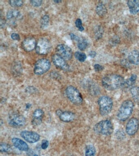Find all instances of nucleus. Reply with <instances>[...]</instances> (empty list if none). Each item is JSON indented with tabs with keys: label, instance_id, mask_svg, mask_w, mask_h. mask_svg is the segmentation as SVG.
I'll use <instances>...</instances> for the list:
<instances>
[{
	"label": "nucleus",
	"instance_id": "f257e3e1",
	"mask_svg": "<svg viewBox=\"0 0 139 156\" xmlns=\"http://www.w3.org/2000/svg\"><path fill=\"white\" fill-rule=\"evenodd\" d=\"M124 78L115 74H110L105 76L102 79V86L106 90L112 91L117 90L125 84Z\"/></svg>",
	"mask_w": 139,
	"mask_h": 156
},
{
	"label": "nucleus",
	"instance_id": "f03ea898",
	"mask_svg": "<svg viewBox=\"0 0 139 156\" xmlns=\"http://www.w3.org/2000/svg\"><path fill=\"white\" fill-rule=\"evenodd\" d=\"M134 108V104L131 101L126 100L122 104L117 113V118L119 120L124 121L131 115Z\"/></svg>",
	"mask_w": 139,
	"mask_h": 156
},
{
	"label": "nucleus",
	"instance_id": "7ed1b4c3",
	"mask_svg": "<svg viewBox=\"0 0 139 156\" xmlns=\"http://www.w3.org/2000/svg\"><path fill=\"white\" fill-rule=\"evenodd\" d=\"M93 129L97 134L108 136L113 133V126L110 121L102 120L97 123L94 127Z\"/></svg>",
	"mask_w": 139,
	"mask_h": 156
},
{
	"label": "nucleus",
	"instance_id": "20e7f679",
	"mask_svg": "<svg viewBox=\"0 0 139 156\" xmlns=\"http://www.w3.org/2000/svg\"><path fill=\"white\" fill-rule=\"evenodd\" d=\"M98 104L101 115H108L112 112L113 107V102L112 99L109 96H101L99 98Z\"/></svg>",
	"mask_w": 139,
	"mask_h": 156
},
{
	"label": "nucleus",
	"instance_id": "39448f33",
	"mask_svg": "<svg viewBox=\"0 0 139 156\" xmlns=\"http://www.w3.org/2000/svg\"><path fill=\"white\" fill-rule=\"evenodd\" d=\"M66 94L71 102L77 105L82 103L83 100L79 90L73 86L68 87L65 90Z\"/></svg>",
	"mask_w": 139,
	"mask_h": 156
},
{
	"label": "nucleus",
	"instance_id": "423d86ee",
	"mask_svg": "<svg viewBox=\"0 0 139 156\" xmlns=\"http://www.w3.org/2000/svg\"><path fill=\"white\" fill-rule=\"evenodd\" d=\"M51 63L48 59L41 58L35 63L34 73L36 75H41L48 71L51 67Z\"/></svg>",
	"mask_w": 139,
	"mask_h": 156
},
{
	"label": "nucleus",
	"instance_id": "0eeeda50",
	"mask_svg": "<svg viewBox=\"0 0 139 156\" xmlns=\"http://www.w3.org/2000/svg\"><path fill=\"white\" fill-rule=\"evenodd\" d=\"M52 45L49 40L46 38L39 39L36 43V51L40 55L47 54L51 51Z\"/></svg>",
	"mask_w": 139,
	"mask_h": 156
},
{
	"label": "nucleus",
	"instance_id": "6e6552de",
	"mask_svg": "<svg viewBox=\"0 0 139 156\" xmlns=\"http://www.w3.org/2000/svg\"><path fill=\"white\" fill-rule=\"evenodd\" d=\"M57 54L65 60L70 59L72 57V51L71 48L67 45L61 44L58 45L56 48Z\"/></svg>",
	"mask_w": 139,
	"mask_h": 156
},
{
	"label": "nucleus",
	"instance_id": "1a4fd4ad",
	"mask_svg": "<svg viewBox=\"0 0 139 156\" xmlns=\"http://www.w3.org/2000/svg\"><path fill=\"white\" fill-rule=\"evenodd\" d=\"M20 136L29 143H35L39 141L40 135L35 132L23 130L20 133Z\"/></svg>",
	"mask_w": 139,
	"mask_h": 156
},
{
	"label": "nucleus",
	"instance_id": "9d476101",
	"mask_svg": "<svg viewBox=\"0 0 139 156\" xmlns=\"http://www.w3.org/2000/svg\"><path fill=\"white\" fill-rule=\"evenodd\" d=\"M139 122L136 118H133L129 119L126 127V130L128 135L132 136L137 132L139 129Z\"/></svg>",
	"mask_w": 139,
	"mask_h": 156
},
{
	"label": "nucleus",
	"instance_id": "9b49d317",
	"mask_svg": "<svg viewBox=\"0 0 139 156\" xmlns=\"http://www.w3.org/2000/svg\"><path fill=\"white\" fill-rule=\"evenodd\" d=\"M52 60L54 65L60 69L65 71L69 70L70 69L69 65L66 62L65 60L58 54L53 55Z\"/></svg>",
	"mask_w": 139,
	"mask_h": 156
},
{
	"label": "nucleus",
	"instance_id": "f8f14e48",
	"mask_svg": "<svg viewBox=\"0 0 139 156\" xmlns=\"http://www.w3.org/2000/svg\"><path fill=\"white\" fill-rule=\"evenodd\" d=\"M26 122V118L24 116L16 115L10 118L9 120V124L13 127H20L25 125Z\"/></svg>",
	"mask_w": 139,
	"mask_h": 156
},
{
	"label": "nucleus",
	"instance_id": "ddd939ff",
	"mask_svg": "<svg viewBox=\"0 0 139 156\" xmlns=\"http://www.w3.org/2000/svg\"><path fill=\"white\" fill-rule=\"evenodd\" d=\"M44 115V112L42 109L38 108L35 110L33 113L31 123L34 126H38L42 123Z\"/></svg>",
	"mask_w": 139,
	"mask_h": 156
},
{
	"label": "nucleus",
	"instance_id": "4468645a",
	"mask_svg": "<svg viewBox=\"0 0 139 156\" xmlns=\"http://www.w3.org/2000/svg\"><path fill=\"white\" fill-rule=\"evenodd\" d=\"M36 40L34 38L28 37L23 41L22 46L25 51L30 52L36 48Z\"/></svg>",
	"mask_w": 139,
	"mask_h": 156
},
{
	"label": "nucleus",
	"instance_id": "2eb2a0df",
	"mask_svg": "<svg viewBox=\"0 0 139 156\" xmlns=\"http://www.w3.org/2000/svg\"><path fill=\"white\" fill-rule=\"evenodd\" d=\"M12 142L13 143L14 147L22 151H28L29 150L28 145L25 141H23L21 139L18 138L14 137L12 139Z\"/></svg>",
	"mask_w": 139,
	"mask_h": 156
},
{
	"label": "nucleus",
	"instance_id": "dca6fc26",
	"mask_svg": "<svg viewBox=\"0 0 139 156\" xmlns=\"http://www.w3.org/2000/svg\"><path fill=\"white\" fill-rule=\"evenodd\" d=\"M22 16L19 11L16 9L9 10L7 13V18L12 23H15L18 20L21 19Z\"/></svg>",
	"mask_w": 139,
	"mask_h": 156
},
{
	"label": "nucleus",
	"instance_id": "f3484780",
	"mask_svg": "<svg viewBox=\"0 0 139 156\" xmlns=\"http://www.w3.org/2000/svg\"><path fill=\"white\" fill-rule=\"evenodd\" d=\"M58 117L62 121L64 122H69L75 119V115L73 112L65 111L62 112Z\"/></svg>",
	"mask_w": 139,
	"mask_h": 156
},
{
	"label": "nucleus",
	"instance_id": "a211bd4d",
	"mask_svg": "<svg viewBox=\"0 0 139 156\" xmlns=\"http://www.w3.org/2000/svg\"><path fill=\"white\" fill-rule=\"evenodd\" d=\"M130 12L132 14H136L139 12V0H132L127 2Z\"/></svg>",
	"mask_w": 139,
	"mask_h": 156
},
{
	"label": "nucleus",
	"instance_id": "6ab92c4d",
	"mask_svg": "<svg viewBox=\"0 0 139 156\" xmlns=\"http://www.w3.org/2000/svg\"><path fill=\"white\" fill-rule=\"evenodd\" d=\"M129 62L134 65L139 64V52L136 51H131L128 56Z\"/></svg>",
	"mask_w": 139,
	"mask_h": 156
},
{
	"label": "nucleus",
	"instance_id": "aec40b11",
	"mask_svg": "<svg viewBox=\"0 0 139 156\" xmlns=\"http://www.w3.org/2000/svg\"><path fill=\"white\" fill-rule=\"evenodd\" d=\"M13 147L9 144L2 143L0 145V151L1 152L6 153H12L13 152Z\"/></svg>",
	"mask_w": 139,
	"mask_h": 156
},
{
	"label": "nucleus",
	"instance_id": "412c9836",
	"mask_svg": "<svg viewBox=\"0 0 139 156\" xmlns=\"http://www.w3.org/2000/svg\"><path fill=\"white\" fill-rule=\"evenodd\" d=\"M130 93L134 101L139 103V87H134L130 89Z\"/></svg>",
	"mask_w": 139,
	"mask_h": 156
},
{
	"label": "nucleus",
	"instance_id": "4be33fe9",
	"mask_svg": "<svg viewBox=\"0 0 139 156\" xmlns=\"http://www.w3.org/2000/svg\"><path fill=\"white\" fill-rule=\"evenodd\" d=\"M96 12L98 16H102L107 13V8L103 4L99 3L96 7Z\"/></svg>",
	"mask_w": 139,
	"mask_h": 156
},
{
	"label": "nucleus",
	"instance_id": "5701e85b",
	"mask_svg": "<svg viewBox=\"0 0 139 156\" xmlns=\"http://www.w3.org/2000/svg\"><path fill=\"white\" fill-rule=\"evenodd\" d=\"M96 150L95 147L93 145H88L85 148V156H95Z\"/></svg>",
	"mask_w": 139,
	"mask_h": 156
},
{
	"label": "nucleus",
	"instance_id": "b1692460",
	"mask_svg": "<svg viewBox=\"0 0 139 156\" xmlns=\"http://www.w3.org/2000/svg\"><path fill=\"white\" fill-rule=\"evenodd\" d=\"M49 20V17L47 15L44 16L41 20V27L42 28H46L48 26Z\"/></svg>",
	"mask_w": 139,
	"mask_h": 156
},
{
	"label": "nucleus",
	"instance_id": "393cba45",
	"mask_svg": "<svg viewBox=\"0 0 139 156\" xmlns=\"http://www.w3.org/2000/svg\"><path fill=\"white\" fill-rule=\"evenodd\" d=\"M75 57L76 59L80 62H85L86 58V56L85 53L80 52H76L75 54Z\"/></svg>",
	"mask_w": 139,
	"mask_h": 156
},
{
	"label": "nucleus",
	"instance_id": "a878e982",
	"mask_svg": "<svg viewBox=\"0 0 139 156\" xmlns=\"http://www.w3.org/2000/svg\"><path fill=\"white\" fill-rule=\"evenodd\" d=\"M88 46V43L87 41L85 40H81L80 39V41H79L78 46L79 49L81 51H84L87 48Z\"/></svg>",
	"mask_w": 139,
	"mask_h": 156
},
{
	"label": "nucleus",
	"instance_id": "bb28decb",
	"mask_svg": "<svg viewBox=\"0 0 139 156\" xmlns=\"http://www.w3.org/2000/svg\"><path fill=\"white\" fill-rule=\"evenodd\" d=\"M137 78V75L136 74H133L131 75L130 78L126 82L125 84H126V85H127L128 86H131L133 84L135 83V81H136ZM124 84V85H125Z\"/></svg>",
	"mask_w": 139,
	"mask_h": 156
},
{
	"label": "nucleus",
	"instance_id": "cd10ccee",
	"mask_svg": "<svg viewBox=\"0 0 139 156\" xmlns=\"http://www.w3.org/2000/svg\"><path fill=\"white\" fill-rule=\"evenodd\" d=\"M103 29L102 27H98L96 29V31H95V35H96V38L97 39L101 38L103 35Z\"/></svg>",
	"mask_w": 139,
	"mask_h": 156
},
{
	"label": "nucleus",
	"instance_id": "c85d7f7f",
	"mask_svg": "<svg viewBox=\"0 0 139 156\" xmlns=\"http://www.w3.org/2000/svg\"><path fill=\"white\" fill-rule=\"evenodd\" d=\"M9 4L13 7H20L23 5V1H9Z\"/></svg>",
	"mask_w": 139,
	"mask_h": 156
},
{
	"label": "nucleus",
	"instance_id": "c756f323",
	"mask_svg": "<svg viewBox=\"0 0 139 156\" xmlns=\"http://www.w3.org/2000/svg\"><path fill=\"white\" fill-rule=\"evenodd\" d=\"M75 24L80 31H82L84 30V28L82 26V21L80 18L76 20L75 22Z\"/></svg>",
	"mask_w": 139,
	"mask_h": 156
},
{
	"label": "nucleus",
	"instance_id": "7c9ffc66",
	"mask_svg": "<svg viewBox=\"0 0 139 156\" xmlns=\"http://www.w3.org/2000/svg\"><path fill=\"white\" fill-rule=\"evenodd\" d=\"M49 145V142L47 140H42V144H41V147L42 149L46 150L48 147Z\"/></svg>",
	"mask_w": 139,
	"mask_h": 156
},
{
	"label": "nucleus",
	"instance_id": "2f4dec72",
	"mask_svg": "<svg viewBox=\"0 0 139 156\" xmlns=\"http://www.w3.org/2000/svg\"><path fill=\"white\" fill-rule=\"evenodd\" d=\"M30 2L33 6L37 7L41 5L42 3V1L41 0H38V1L32 0V1H30Z\"/></svg>",
	"mask_w": 139,
	"mask_h": 156
},
{
	"label": "nucleus",
	"instance_id": "473e14b6",
	"mask_svg": "<svg viewBox=\"0 0 139 156\" xmlns=\"http://www.w3.org/2000/svg\"><path fill=\"white\" fill-rule=\"evenodd\" d=\"M94 67L95 70L97 72L101 71L103 70L104 69L103 66L98 64H95Z\"/></svg>",
	"mask_w": 139,
	"mask_h": 156
},
{
	"label": "nucleus",
	"instance_id": "72a5a7b5",
	"mask_svg": "<svg viewBox=\"0 0 139 156\" xmlns=\"http://www.w3.org/2000/svg\"><path fill=\"white\" fill-rule=\"evenodd\" d=\"M11 37L14 40H20V36L19 34H16V33H13L11 35Z\"/></svg>",
	"mask_w": 139,
	"mask_h": 156
},
{
	"label": "nucleus",
	"instance_id": "f704fd0d",
	"mask_svg": "<svg viewBox=\"0 0 139 156\" xmlns=\"http://www.w3.org/2000/svg\"><path fill=\"white\" fill-rule=\"evenodd\" d=\"M71 38L72 40H75V41H77L78 42L80 40V38L79 37L76 36L73 34H70Z\"/></svg>",
	"mask_w": 139,
	"mask_h": 156
},
{
	"label": "nucleus",
	"instance_id": "c9c22d12",
	"mask_svg": "<svg viewBox=\"0 0 139 156\" xmlns=\"http://www.w3.org/2000/svg\"><path fill=\"white\" fill-rule=\"evenodd\" d=\"M96 52L94 51H90V53H89V55H90L91 58H94V57H96Z\"/></svg>",
	"mask_w": 139,
	"mask_h": 156
},
{
	"label": "nucleus",
	"instance_id": "e433bc0d",
	"mask_svg": "<svg viewBox=\"0 0 139 156\" xmlns=\"http://www.w3.org/2000/svg\"><path fill=\"white\" fill-rule=\"evenodd\" d=\"M61 1H60V0H56V1H54V2H55V3H60L61 2Z\"/></svg>",
	"mask_w": 139,
	"mask_h": 156
},
{
	"label": "nucleus",
	"instance_id": "4c0bfd02",
	"mask_svg": "<svg viewBox=\"0 0 139 156\" xmlns=\"http://www.w3.org/2000/svg\"><path fill=\"white\" fill-rule=\"evenodd\" d=\"M33 156H39L38 155H37L36 154H35V155H34Z\"/></svg>",
	"mask_w": 139,
	"mask_h": 156
},
{
	"label": "nucleus",
	"instance_id": "58836bf2",
	"mask_svg": "<svg viewBox=\"0 0 139 156\" xmlns=\"http://www.w3.org/2000/svg\"><path fill=\"white\" fill-rule=\"evenodd\" d=\"M73 156V155H72V156Z\"/></svg>",
	"mask_w": 139,
	"mask_h": 156
}]
</instances>
